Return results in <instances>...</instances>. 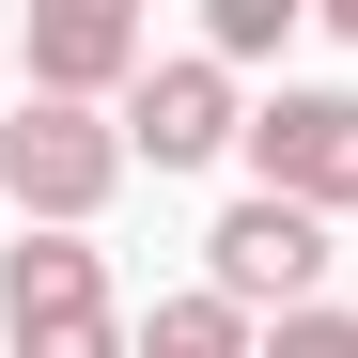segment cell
I'll list each match as a JSON object with an SVG mask.
<instances>
[{
	"label": "cell",
	"mask_w": 358,
	"mask_h": 358,
	"mask_svg": "<svg viewBox=\"0 0 358 358\" xmlns=\"http://www.w3.org/2000/svg\"><path fill=\"white\" fill-rule=\"evenodd\" d=\"M0 358H141V327L109 312L94 234H16L0 250Z\"/></svg>",
	"instance_id": "1"
},
{
	"label": "cell",
	"mask_w": 358,
	"mask_h": 358,
	"mask_svg": "<svg viewBox=\"0 0 358 358\" xmlns=\"http://www.w3.org/2000/svg\"><path fill=\"white\" fill-rule=\"evenodd\" d=\"M109 187H125V125L109 109H0V203H16L31 234H78Z\"/></svg>",
	"instance_id": "2"
},
{
	"label": "cell",
	"mask_w": 358,
	"mask_h": 358,
	"mask_svg": "<svg viewBox=\"0 0 358 358\" xmlns=\"http://www.w3.org/2000/svg\"><path fill=\"white\" fill-rule=\"evenodd\" d=\"M312 280H327V218H296V203H218V234H203V296H234L250 327H280V312H312Z\"/></svg>",
	"instance_id": "3"
},
{
	"label": "cell",
	"mask_w": 358,
	"mask_h": 358,
	"mask_svg": "<svg viewBox=\"0 0 358 358\" xmlns=\"http://www.w3.org/2000/svg\"><path fill=\"white\" fill-rule=\"evenodd\" d=\"M250 171H265V203H296V218H343L358 203V94H265L250 109Z\"/></svg>",
	"instance_id": "4"
},
{
	"label": "cell",
	"mask_w": 358,
	"mask_h": 358,
	"mask_svg": "<svg viewBox=\"0 0 358 358\" xmlns=\"http://www.w3.org/2000/svg\"><path fill=\"white\" fill-rule=\"evenodd\" d=\"M141 78H156V31L125 16V0H47V16H31V94L47 109H109Z\"/></svg>",
	"instance_id": "5"
},
{
	"label": "cell",
	"mask_w": 358,
	"mask_h": 358,
	"mask_svg": "<svg viewBox=\"0 0 358 358\" xmlns=\"http://www.w3.org/2000/svg\"><path fill=\"white\" fill-rule=\"evenodd\" d=\"M109 125H125V156H156V171H203V156L250 141V109H234V63H203V47H187V63H156Z\"/></svg>",
	"instance_id": "6"
},
{
	"label": "cell",
	"mask_w": 358,
	"mask_h": 358,
	"mask_svg": "<svg viewBox=\"0 0 358 358\" xmlns=\"http://www.w3.org/2000/svg\"><path fill=\"white\" fill-rule=\"evenodd\" d=\"M141 358H265V327L234 312V296H156V327H141Z\"/></svg>",
	"instance_id": "7"
},
{
	"label": "cell",
	"mask_w": 358,
	"mask_h": 358,
	"mask_svg": "<svg viewBox=\"0 0 358 358\" xmlns=\"http://www.w3.org/2000/svg\"><path fill=\"white\" fill-rule=\"evenodd\" d=\"M296 47V0H203V63H265Z\"/></svg>",
	"instance_id": "8"
},
{
	"label": "cell",
	"mask_w": 358,
	"mask_h": 358,
	"mask_svg": "<svg viewBox=\"0 0 358 358\" xmlns=\"http://www.w3.org/2000/svg\"><path fill=\"white\" fill-rule=\"evenodd\" d=\"M265 358H358V312H327V296H312V312L265 327Z\"/></svg>",
	"instance_id": "9"
},
{
	"label": "cell",
	"mask_w": 358,
	"mask_h": 358,
	"mask_svg": "<svg viewBox=\"0 0 358 358\" xmlns=\"http://www.w3.org/2000/svg\"><path fill=\"white\" fill-rule=\"evenodd\" d=\"M327 31H343V47H358V0H327Z\"/></svg>",
	"instance_id": "10"
},
{
	"label": "cell",
	"mask_w": 358,
	"mask_h": 358,
	"mask_svg": "<svg viewBox=\"0 0 358 358\" xmlns=\"http://www.w3.org/2000/svg\"><path fill=\"white\" fill-rule=\"evenodd\" d=\"M0 250H16V234H0Z\"/></svg>",
	"instance_id": "11"
}]
</instances>
